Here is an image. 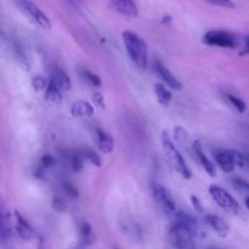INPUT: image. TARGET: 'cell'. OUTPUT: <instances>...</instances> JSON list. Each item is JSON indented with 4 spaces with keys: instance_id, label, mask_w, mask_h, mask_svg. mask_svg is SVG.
<instances>
[{
    "instance_id": "e0dca14e",
    "label": "cell",
    "mask_w": 249,
    "mask_h": 249,
    "mask_svg": "<svg viewBox=\"0 0 249 249\" xmlns=\"http://www.w3.org/2000/svg\"><path fill=\"white\" fill-rule=\"evenodd\" d=\"M95 235L91 229V226L88 222H83L80 226V241L84 245L88 246L94 242Z\"/></svg>"
},
{
    "instance_id": "2e32d148",
    "label": "cell",
    "mask_w": 249,
    "mask_h": 249,
    "mask_svg": "<svg viewBox=\"0 0 249 249\" xmlns=\"http://www.w3.org/2000/svg\"><path fill=\"white\" fill-rule=\"evenodd\" d=\"M97 145L98 149L104 154H110L114 149V140L102 129H97Z\"/></svg>"
},
{
    "instance_id": "4316f807",
    "label": "cell",
    "mask_w": 249,
    "mask_h": 249,
    "mask_svg": "<svg viewBox=\"0 0 249 249\" xmlns=\"http://www.w3.org/2000/svg\"><path fill=\"white\" fill-rule=\"evenodd\" d=\"M15 51H16V58H17L18 62L21 65V67H23L26 70H28L29 69V62H28L25 54L21 51H19L18 49H16Z\"/></svg>"
},
{
    "instance_id": "7402d4cb",
    "label": "cell",
    "mask_w": 249,
    "mask_h": 249,
    "mask_svg": "<svg viewBox=\"0 0 249 249\" xmlns=\"http://www.w3.org/2000/svg\"><path fill=\"white\" fill-rule=\"evenodd\" d=\"M227 97L229 99V101L233 105V107L239 112V113H243L246 109V104L243 100H241L239 97H236L232 94H227Z\"/></svg>"
},
{
    "instance_id": "5bb4252c",
    "label": "cell",
    "mask_w": 249,
    "mask_h": 249,
    "mask_svg": "<svg viewBox=\"0 0 249 249\" xmlns=\"http://www.w3.org/2000/svg\"><path fill=\"white\" fill-rule=\"evenodd\" d=\"M111 3L122 15L130 18L137 17V8L132 0H111Z\"/></svg>"
},
{
    "instance_id": "9a60e30c",
    "label": "cell",
    "mask_w": 249,
    "mask_h": 249,
    "mask_svg": "<svg viewBox=\"0 0 249 249\" xmlns=\"http://www.w3.org/2000/svg\"><path fill=\"white\" fill-rule=\"evenodd\" d=\"M70 111L74 117H90L94 112L92 105L85 100L75 101L72 104Z\"/></svg>"
},
{
    "instance_id": "4dcf8cb0",
    "label": "cell",
    "mask_w": 249,
    "mask_h": 249,
    "mask_svg": "<svg viewBox=\"0 0 249 249\" xmlns=\"http://www.w3.org/2000/svg\"><path fill=\"white\" fill-rule=\"evenodd\" d=\"M52 204H53V209L56 210V211H60L61 212V211H64L65 208H66L64 202L59 197H53Z\"/></svg>"
},
{
    "instance_id": "3957f363",
    "label": "cell",
    "mask_w": 249,
    "mask_h": 249,
    "mask_svg": "<svg viewBox=\"0 0 249 249\" xmlns=\"http://www.w3.org/2000/svg\"><path fill=\"white\" fill-rule=\"evenodd\" d=\"M161 145L163 153L169 161L170 165L179 172L185 179H190L192 177V171L189 168L187 162L184 158L180 154V152L176 149L174 144L171 142L169 135L166 131L162 132L161 135Z\"/></svg>"
},
{
    "instance_id": "74e56055",
    "label": "cell",
    "mask_w": 249,
    "mask_h": 249,
    "mask_svg": "<svg viewBox=\"0 0 249 249\" xmlns=\"http://www.w3.org/2000/svg\"><path fill=\"white\" fill-rule=\"evenodd\" d=\"M37 249H45V242H44L43 238H38Z\"/></svg>"
},
{
    "instance_id": "52a82bcc",
    "label": "cell",
    "mask_w": 249,
    "mask_h": 249,
    "mask_svg": "<svg viewBox=\"0 0 249 249\" xmlns=\"http://www.w3.org/2000/svg\"><path fill=\"white\" fill-rule=\"evenodd\" d=\"M153 196L157 203L165 213H173L176 209V204L170 192L162 185L154 183L152 186Z\"/></svg>"
},
{
    "instance_id": "6da1fadb",
    "label": "cell",
    "mask_w": 249,
    "mask_h": 249,
    "mask_svg": "<svg viewBox=\"0 0 249 249\" xmlns=\"http://www.w3.org/2000/svg\"><path fill=\"white\" fill-rule=\"evenodd\" d=\"M197 224L190 214L179 211L175 214L168 229V240L176 249H186L196 234Z\"/></svg>"
},
{
    "instance_id": "ba28073f",
    "label": "cell",
    "mask_w": 249,
    "mask_h": 249,
    "mask_svg": "<svg viewBox=\"0 0 249 249\" xmlns=\"http://www.w3.org/2000/svg\"><path fill=\"white\" fill-rule=\"evenodd\" d=\"M15 218H16L15 229H16L18 235L21 239L29 240L36 236L35 231L29 224V222L17 210L15 211Z\"/></svg>"
},
{
    "instance_id": "ffe728a7",
    "label": "cell",
    "mask_w": 249,
    "mask_h": 249,
    "mask_svg": "<svg viewBox=\"0 0 249 249\" xmlns=\"http://www.w3.org/2000/svg\"><path fill=\"white\" fill-rule=\"evenodd\" d=\"M82 155H83L84 158L88 159V160H89L92 164H94L95 166H97V167L101 166V164H102L101 158H100V156H99L96 152H94L93 150H91V149H89V148H85V149L83 150V152H82Z\"/></svg>"
},
{
    "instance_id": "f546056e",
    "label": "cell",
    "mask_w": 249,
    "mask_h": 249,
    "mask_svg": "<svg viewBox=\"0 0 249 249\" xmlns=\"http://www.w3.org/2000/svg\"><path fill=\"white\" fill-rule=\"evenodd\" d=\"M214 5L221 6V7H226V8H233L234 4L231 0H208Z\"/></svg>"
},
{
    "instance_id": "d590c367",
    "label": "cell",
    "mask_w": 249,
    "mask_h": 249,
    "mask_svg": "<svg viewBox=\"0 0 249 249\" xmlns=\"http://www.w3.org/2000/svg\"><path fill=\"white\" fill-rule=\"evenodd\" d=\"M171 21H172V18L169 17V16H165V17L162 18L161 23H163V24H169V23H171Z\"/></svg>"
},
{
    "instance_id": "d6a6232c",
    "label": "cell",
    "mask_w": 249,
    "mask_h": 249,
    "mask_svg": "<svg viewBox=\"0 0 249 249\" xmlns=\"http://www.w3.org/2000/svg\"><path fill=\"white\" fill-rule=\"evenodd\" d=\"M174 135H175L176 140L181 141L183 138L186 137L187 134H186V131L184 130L183 127H181V126H176V127H175V130H174Z\"/></svg>"
},
{
    "instance_id": "484cf974",
    "label": "cell",
    "mask_w": 249,
    "mask_h": 249,
    "mask_svg": "<svg viewBox=\"0 0 249 249\" xmlns=\"http://www.w3.org/2000/svg\"><path fill=\"white\" fill-rule=\"evenodd\" d=\"M62 187H63V190H64V193L69 196L70 197H77L78 195H79V192L77 190V188L70 182H67V181H64L63 184H62Z\"/></svg>"
},
{
    "instance_id": "7c38bea8",
    "label": "cell",
    "mask_w": 249,
    "mask_h": 249,
    "mask_svg": "<svg viewBox=\"0 0 249 249\" xmlns=\"http://www.w3.org/2000/svg\"><path fill=\"white\" fill-rule=\"evenodd\" d=\"M193 150L196 154V156L197 157L199 162L201 163V165L203 166L204 170L206 171V173L210 176V177H215L216 176V167L215 164L206 157V155L203 153L202 148H201V144L198 140H196L193 143Z\"/></svg>"
},
{
    "instance_id": "4fadbf2b",
    "label": "cell",
    "mask_w": 249,
    "mask_h": 249,
    "mask_svg": "<svg viewBox=\"0 0 249 249\" xmlns=\"http://www.w3.org/2000/svg\"><path fill=\"white\" fill-rule=\"evenodd\" d=\"M50 81L61 91L69 90L72 87L71 80L68 75L60 68H54L51 74Z\"/></svg>"
},
{
    "instance_id": "8fae6325",
    "label": "cell",
    "mask_w": 249,
    "mask_h": 249,
    "mask_svg": "<svg viewBox=\"0 0 249 249\" xmlns=\"http://www.w3.org/2000/svg\"><path fill=\"white\" fill-rule=\"evenodd\" d=\"M205 222L217 232L221 237H226L229 235L231 229L228 223L220 216L215 214H208L205 216Z\"/></svg>"
},
{
    "instance_id": "d6986e66",
    "label": "cell",
    "mask_w": 249,
    "mask_h": 249,
    "mask_svg": "<svg viewBox=\"0 0 249 249\" xmlns=\"http://www.w3.org/2000/svg\"><path fill=\"white\" fill-rule=\"evenodd\" d=\"M45 98L46 100L54 103V104H58L61 102L62 96L60 93V90L50 81L48 86H47V89L45 92Z\"/></svg>"
},
{
    "instance_id": "5b68a950",
    "label": "cell",
    "mask_w": 249,
    "mask_h": 249,
    "mask_svg": "<svg viewBox=\"0 0 249 249\" xmlns=\"http://www.w3.org/2000/svg\"><path fill=\"white\" fill-rule=\"evenodd\" d=\"M208 193L213 198V200L225 210L231 211L234 214H237L240 210V205L236 199L224 188L218 185H210L208 188Z\"/></svg>"
},
{
    "instance_id": "8d00e7d4",
    "label": "cell",
    "mask_w": 249,
    "mask_h": 249,
    "mask_svg": "<svg viewBox=\"0 0 249 249\" xmlns=\"http://www.w3.org/2000/svg\"><path fill=\"white\" fill-rule=\"evenodd\" d=\"M243 157H244V163H245V166L249 168V152L243 153Z\"/></svg>"
},
{
    "instance_id": "1f68e13d",
    "label": "cell",
    "mask_w": 249,
    "mask_h": 249,
    "mask_svg": "<svg viewBox=\"0 0 249 249\" xmlns=\"http://www.w3.org/2000/svg\"><path fill=\"white\" fill-rule=\"evenodd\" d=\"M54 163V159L51 155H44L41 159V164L44 167H50Z\"/></svg>"
},
{
    "instance_id": "44dd1931",
    "label": "cell",
    "mask_w": 249,
    "mask_h": 249,
    "mask_svg": "<svg viewBox=\"0 0 249 249\" xmlns=\"http://www.w3.org/2000/svg\"><path fill=\"white\" fill-rule=\"evenodd\" d=\"M83 155L74 153L70 156V165L73 171L79 172L83 167V160H82Z\"/></svg>"
},
{
    "instance_id": "ac0fdd59",
    "label": "cell",
    "mask_w": 249,
    "mask_h": 249,
    "mask_svg": "<svg viewBox=\"0 0 249 249\" xmlns=\"http://www.w3.org/2000/svg\"><path fill=\"white\" fill-rule=\"evenodd\" d=\"M154 91L157 95L158 101L161 105H167L170 102L172 98V94L162 84H160V83L156 84L154 86Z\"/></svg>"
},
{
    "instance_id": "b9f144b4",
    "label": "cell",
    "mask_w": 249,
    "mask_h": 249,
    "mask_svg": "<svg viewBox=\"0 0 249 249\" xmlns=\"http://www.w3.org/2000/svg\"><path fill=\"white\" fill-rule=\"evenodd\" d=\"M115 249H118V248H115Z\"/></svg>"
},
{
    "instance_id": "603a6c76",
    "label": "cell",
    "mask_w": 249,
    "mask_h": 249,
    "mask_svg": "<svg viewBox=\"0 0 249 249\" xmlns=\"http://www.w3.org/2000/svg\"><path fill=\"white\" fill-rule=\"evenodd\" d=\"M82 76L91 86H94V87H100L101 86V80L97 75L85 70V71L82 72Z\"/></svg>"
},
{
    "instance_id": "e575fe53",
    "label": "cell",
    "mask_w": 249,
    "mask_h": 249,
    "mask_svg": "<svg viewBox=\"0 0 249 249\" xmlns=\"http://www.w3.org/2000/svg\"><path fill=\"white\" fill-rule=\"evenodd\" d=\"M241 55H245V54H249V37L246 38V41H245V45H244V48L242 49V51L239 53Z\"/></svg>"
},
{
    "instance_id": "d4e9b609",
    "label": "cell",
    "mask_w": 249,
    "mask_h": 249,
    "mask_svg": "<svg viewBox=\"0 0 249 249\" xmlns=\"http://www.w3.org/2000/svg\"><path fill=\"white\" fill-rule=\"evenodd\" d=\"M10 234H11V229L9 226V219H7V217L3 216L2 222H1V238H2V240L5 241L6 239H8Z\"/></svg>"
},
{
    "instance_id": "7a4b0ae2",
    "label": "cell",
    "mask_w": 249,
    "mask_h": 249,
    "mask_svg": "<svg viewBox=\"0 0 249 249\" xmlns=\"http://www.w3.org/2000/svg\"><path fill=\"white\" fill-rule=\"evenodd\" d=\"M123 41L133 63L144 69L147 66V46L142 38L131 31L123 32Z\"/></svg>"
},
{
    "instance_id": "cb8c5ba5",
    "label": "cell",
    "mask_w": 249,
    "mask_h": 249,
    "mask_svg": "<svg viewBox=\"0 0 249 249\" xmlns=\"http://www.w3.org/2000/svg\"><path fill=\"white\" fill-rule=\"evenodd\" d=\"M231 183L236 190H238L240 192L249 193V182H247L241 178H233Z\"/></svg>"
},
{
    "instance_id": "277c9868",
    "label": "cell",
    "mask_w": 249,
    "mask_h": 249,
    "mask_svg": "<svg viewBox=\"0 0 249 249\" xmlns=\"http://www.w3.org/2000/svg\"><path fill=\"white\" fill-rule=\"evenodd\" d=\"M202 42L208 46L234 49L237 47L238 40L234 34L229 31L210 30L203 35Z\"/></svg>"
},
{
    "instance_id": "83f0119b",
    "label": "cell",
    "mask_w": 249,
    "mask_h": 249,
    "mask_svg": "<svg viewBox=\"0 0 249 249\" xmlns=\"http://www.w3.org/2000/svg\"><path fill=\"white\" fill-rule=\"evenodd\" d=\"M32 87L35 90H41L46 88V80L42 76H35L32 80Z\"/></svg>"
},
{
    "instance_id": "30bf717a",
    "label": "cell",
    "mask_w": 249,
    "mask_h": 249,
    "mask_svg": "<svg viewBox=\"0 0 249 249\" xmlns=\"http://www.w3.org/2000/svg\"><path fill=\"white\" fill-rule=\"evenodd\" d=\"M214 157L217 164L225 173H230L233 171L235 167V162L232 155V150L217 151Z\"/></svg>"
},
{
    "instance_id": "ab89813d",
    "label": "cell",
    "mask_w": 249,
    "mask_h": 249,
    "mask_svg": "<svg viewBox=\"0 0 249 249\" xmlns=\"http://www.w3.org/2000/svg\"><path fill=\"white\" fill-rule=\"evenodd\" d=\"M245 205H246V207H247L248 210H249V196H246V198H245Z\"/></svg>"
},
{
    "instance_id": "8992f818",
    "label": "cell",
    "mask_w": 249,
    "mask_h": 249,
    "mask_svg": "<svg viewBox=\"0 0 249 249\" xmlns=\"http://www.w3.org/2000/svg\"><path fill=\"white\" fill-rule=\"evenodd\" d=\"M16 3L20 8V10L26 14L36 24L44 29L51 28L52 24L50 19L33 2L29 0H16Z\"/></svg>"
},
{
    "instance_id": "60d3db41",
    "label": "cell",
    "mask_w": 249,
    "mask_h": 249,
    "mask_svg": "<svg viewBox=\"0 0 249 249\" xmlns=\"http://www.w3.org/2000/svg\"><path fill=\"white\" fill-rule=\"evenodd\" d=\"M210 249H223V248H210Z\"/></svg>"
},
{
    "instance_id": "836d02e7",
    "label": "cell",
    "mask_w": 249,
    "mask_h": 249,
    "mask_svg": "<svg viewBox=\"0 0 249 249\" xmlns=\"http://www.w3.org/2000/svg\"><path fill=\"white\" fill-rule=\"evenodd\" d=\"M191 202H192V204H193L194 208H195L196 211L201 212V211L203 210L202 205H201V202H200V200L198 199V197H197V196H191Z\"/></svg>"
},
{
    "instance_id": "9c48e42d",
    "label": "cell",
    "mask_w": 249,
    "mask_h": 249,
    "mask_svg": "<svg viewBox=\"0 0 249 249\" xmlns=\"http://www.w3.org/2000/svg\"><path fill=\"white\" fill-rule=\"evenodd\" d=\"M155 70L158 76L163 81L168 87L175 90L182 89V84L172 75V73L160 61L155 62Z\"/></svg>"
},
{
    "instance_id": "f1b7e54d",
    "label": "cell",
    "mask_w": 249,
    "mask_h": 249,
    "mask_svg": "<svg viewBox=\"0 0 249 249\" xmlns=\"http://www.w3.org/2000/svg\"><path fill=\"white\" fill-rule=\"evenodd\" d=\"M92 100L94 102V104L99 108L104 110L105 109V101L103 98V95L100 92H94L92 94Z\"/></svg>"
},
{
    "instance_id": "f35d334b",
    "label": "cell",
    "mask_w": 249,
    "mask_h": 249,
    "mask_svg": "<svg viewBox=\"0 0 249 249\" xmlns=\"http://www.w3.org/2000/svg\"><path fill=\"white\" fill-rule=\"evenodd\" d=\"M85 246L86 245H84L83 243H79V244H75L74 246H72L70 249H85Z\"/></svg>"
}]
</instances>
